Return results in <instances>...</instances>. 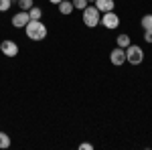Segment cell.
<instances>
[{"mask_svg":"<svg viewBox=\"0 0 152 150\" xmlns=\"http://www.w3.org/2000/svg\"><path fill=\"white\" fill-rule=\"evenodd\" d=\"M24 33H26V39H31V41H43L47 37L49 29L41 20H28L24 26Z\"/></svg>","mask_w":152,"mask_h":150,"instance_id":"cell-1","label":"cell"},{"mask_svg":"<svg viewBox=\"0 0 152 150\" xmlns=\"http://www.w3.org/2000/svg\"><path fill=\"white\" fill-rule=\"evenodd\" d=\"M71 2H73V8H75V10H83V8L89 4L87 0H71Z\"/></svg>","mask_w":152,"mask_h":150,"instance_id":"cell-15","label":"cell"},{"mask_svg":"<svg viewBox=\"0 0 152 150\" xmlns=\"http://www.w3.org/2000/svg\"><path fill=\"white\" fill-rule=\"evenodd\" d=\"M144 41L148 45H152V31H144Z\"/></svg>","mask_w":152,"mask_h":150,"instance_id":"cell-18","label":"cell"},{"mask_svg":"<svg viewBox=\"0 0 152 150\" xmlns=\"http://www.w3.org/2000/svg\"><path fill=\"white\" fill-rule=\"evenodd\" d=\"M28 20H31L28 12H26V10H18L16 14H14V16H12V20H10V23H12V26H14V29H24Z\"/></svg>","mask_w":152,"mask_h":150,"instance_id":"cell-7","label":"cell"},{"mask_svg":"<svg viewBox=\"0 0 152 150\" xmlns=\"http://www.w3.org/2000/svg\"><path fill=\"white\" fill-rule=\"evenodd\" d=\"M116 45H118V47H122V49H126L128 45H132V43H130V35H126V33L118 35V39H116Z\"/></svg>","mask_w":152,"mask_h":150,"instance_id":"cell-10","label":"cell"},{"mask_svg":"<svg viewBox=\"0 0 152 150\" xmlns=\"http://www.w3.org/2000/svg\"><path fill=\"white\" fill-rule=\"evenodd\" d=\"M10 2H12V4H14V2H18V0H10Z\"/></svg>","mask_w":152,"mask_h":150,"instance_id":"cell-20","label":"cell"},{"mask_svg":"<svg viewBox=\"0 0 152 150\" xmlns=\"http://www.w3.org/2000/svg\"><path fill=\"white\" fill-rule=\"evenodd\" d=\"M0 148H10V136L0 130Z\"/></svg>","mask_w":152,"mask_h":150,"instance_id":"cell-13","label":"cell"},{"mask_svg":"<svg viewBox=\"0 0 152 150\" xmlns=\"http://www.w3.org/2000/svg\"><path fill=\"white\" fill-rule=\"evenodd\" d=\"M81 12H83L81 14L83 16V24H85L87 29H95V26L99 24V20H102V12L97 10L95 6H89V4H87Z\"/></svg>","mask_w":152,"mask_h":150,"instance_id":"cell-2","label":"cell"},{"mask_svg":"<svg viewBox=\"0 0 152 150\" xmlns=\"http://www.w3.org/2000/svg\"><path fill=\"white\" fill-rule=\"evenodd\" d=\"M16 4H18V8H20V10H26V12L35 6V4H33V0H18Z\"/></svg>","mask_w":152,"mask_h":150,"instance_id":"cell-14","label":"cell"},{"mask_svg":"<svg viewBox=\"0 0 152 150\" xmlns=\"http://www.w3.org/2000/svg\"><path fill=\"white\" fill-rule=\"evenodd\" d=\"M57 8H59V12H61L63 16H69L71 12L75 10V8H73V2H71V0H61V2L57 4Z\"/></svg>","mask_w":152,"mask_h":150,"instance_id":"cell-9","label":"cell"},{"mask_svg":"<svg viewBox=\"0 0 152 150\" xmlns=\"http://www.w3.org/2000/svg\"><path fill=\"white\" fill-rule=\"evenodd\" d=\"M49 2H51V4H59L61 0H49Z\"/></svg>","mask_w":152,"mask_h":150,"instance_id":"cell-19","label":"cell"},{"mask_svg":"<svg viewBox=\"0 0 152 150\" xmlns=\"http://www.w3.org/2000/svg\"><path fill=\"white\" fill-rule=\"evenodd\" d=\"M110 61H112V65H116V67L124 65V63H126V49H122V47L116 45L112 49V53H110Z\"/></svg>","mask_w":152,"mask_h":150,"instance_id":"cell-6","label":"cell"},{"mask_svg":"<svg viewBox=\"0 0 152 150\" xmlns=\"http://www.w3.org/2000/svg\"><path fill=\"white\" fill-rule=\"evenodd\" d=\"M0 51H2L4 57H16L18 55V45L14 41H10V39H4L0 43Z\"/></svg>","mask_w":152,"mask_h":150,"instance_id":"cell-5","label":"cell"},{"mask_svg":"<svg viewBox=\"0 0 152 150\" xmlns=\"http://www.w3.org/2000/svg\"><path fill=\"white\" fill-rule=\"evenodd\" d=\"M99 24H104L107 31H116L118 26H120V16H118L114 10H112V12H104V14H102Z\"/></svg>","mask_w":152,"mask_h":150,"instance_id":"cell-4","label":"cell"},{"mask_svg":"<svg viewBox=\"0 0 152 150\" xmlns=\"http://www.w3.org/2000/svg\"><path fill=\"white\" fill-rule=\"evenodd\" d=\"M79 150H94V144H89V142H81V144H79Z\"/></svg>","mask_w":152,"mask_h":150,"instance_id":"cell-17","label":"cell"},{"mask_svg":"<svg viewBox=\"0 0 152 150\" xmlns=\"http://www.w3.org/2000/svg\"><path fill=\"white\" fill-rule=\"evenodd\" d=\"M87 2H95V0H87Z\"/></svg>","mask_w":152,"mask_h":150,"instance_id":"cell-21","label":"cell"},{"mask_svg":"<svg viewBox=\"0 0 152 150\" xmlns=\"http://www.w3.org/2000/svg\"><path fill=\"white\" fill-rule=\"evenodd\" d=\"M144 61V51L140 45H128L126 47V63L130 65H140Z\"/></svg>","mask_w":152,"mask_h":150,"instance_id":"cell-3","label":"cell"},{"mask_svg":"<svg viewBox=\"0 0 152 150\" xmlns=\"http://www.w3.org/2000/svg\"><path fill=\"white\" fill-rule=\"evenodd\" d=\"M94 6L104 14V12H112L114 8H116V2H114V0H95Z\"/></svg>","mask_w":152,"mask_h":150,"instance_id":"cell-8","label":"cell"},{"mask_svg":"<svg viewBox=\"0 0 152 150\" xmlns=\"http://www.w3.org/2000/svg\"><path fill=\"white\" fill-rule=\"evenodd\" d=\"M10 6H12L10 0H0V12H8V10H10Z\"/></svg>","mask_w":152,"mask_h":150,"instance_id":"cell-16","label":"cell"},{"mask_svg":"<svg viewBox=\"0 0 152 150\" xmlns=\"http://www.w3.org/2000/svg\"><path fill=\"white\" fill-rule=\"evenodd\" d=\"M140 24L144 31H152V14H144L140 18Z\"/></svg>","mask_w":152,"mask_h":150,"instance_id":"cell-12","label":"cell"},{"mask_svg":"<svg viewBox=\"0 0 152 150\" xmlns=\"http://www.w3.org/2000/svg\"><path fill=\"white\" fill-rule=\"evenodd\" d=\"M28 16H31V20H41V18H43V8L33 6V8L28 10Z\"/></svg>","mask_w":152,"mask_h":150,"instance_id":"cell-11","label":"cell"}]
</instances>
